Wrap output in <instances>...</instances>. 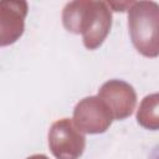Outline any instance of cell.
I'll use <instances>...</instances> for the list:
<instances>
[{"label":"cell","instance_id":"8992f818","mask_svg":"<svg viewBox=\"0 0 159 159\" xmlns=\"http://www.w3.org/2000/svg\"><path fill=\"white\" fill-rule=\"evenodd\" d=\"M27 10L26 1H0V46L12 45L22 36Z\"/></svg>","mask_w":159,"mask_h":159},{"label":"cell","instance_id":"7a4b0ae2","mask_svg":"<svg viewBox=\"0 0 159 159\" xmlns=\"http://www.w3.org/2000/svg\"><path fill=\"white\" fill-rule=\"evenodd\" d=\"M128 27L135 50L145 57L159 55V5L133 1L128 9Z\"/></svg>","mask_w":159,"mask_h":159},{"label":"cell","instance_id":"ba28073f","mask_svg":"<svg viewBox=\"0 0 159 159\" xmlns=\"http://www.w3.org/2000/svg\"><path fill=\"white\" fill-rule=\"evenodd\" d=\"M26 159H48V158L46 155H43V154H35V155H31V157H29Z\"/></svg>","mask_w":159,"mask_h":159},{"label":"cell","instance_id":"52a82bcc","mask_svg":"<svg viewBox=\"0 0 159 159\" xmlns=\"http://www.w3.org/2000/svg\"><path fill=\"white\" fill-rule=\"evenodd\" d=\"M158 93H153L147 96L137 112V120L138 123L152 130H157L159 127V117H158V108H159V102H158Z\"/></svg>","mask_w":159,"mask_h":159},{"label":"cell","instance_id":"277c9868","mask_svg":"<svg viewBox=\"0 0 159 159\" xmlns=\"http://www.w3.org/2000/svg\"><path fill=\"white\" fill-rule=\"evenodd\" d=\"M112 120L113 117L106 104L94 96L80 101L73 111V124L82 133H104L112 124Z\"/></svg>","mask_w":159,"mask_h":159},{"label":"cell","instance_id":"3957f363","mask_svg":"<svg viewBox=\"0 0 159 159\" xmlns=\"http://www.w3.org/2000/svg\"><path fill=\"white\" fill-rule=\"evenodd\" d=\"M48 147L56 159H78L84 152L86 138L71 119L62 118L48 130Z\"/></svg>","mask_w":159,"mask_h":159},{"label":"cell","instance_id":"6da1fadb","mask_svg":"<svg viewBox=\"0 0 159 159\" xmlns=\"http://www.w3.org/2000/svg\"><path fill=\"white\" fill-rule=\"evenodd\" d=\"M62 22L67 31L82 35L87 50H96L109 34L112 11L104 1H71L63 7Z\"/></svg>","mask_w":159,"mask_h":159},{"label":"cell","instance_id":"5b68a950","mask_svg":"<svg viewBox=\"0 0 159 159\" xmlns=\"http://www.w3.org/2000/svg\"><path fill=\"white\" fill-rule=\"evenodd\" d=\"M98 98L106 104L113 119H125L135 109L137 93L134 88L120 80H111L102 84Z\"/></svg>","mask_w":159,"mask_h":159}]
</instances>
